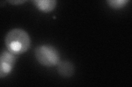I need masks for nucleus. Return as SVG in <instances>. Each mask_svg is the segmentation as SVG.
Here are the masks:
<instances>
[{
	"instance_id": "1",
	"label": "nucleus",
	"mask_w": 132,
	"mask_h": 87,
	"mask_svg": "<svg viewBox=\"0 0 132 87\" xmlns=\"http://www.w3.org/2000/svg\"><path fill=\"white\" fill-rule=\"evenodd\" d=\"M7 49L18 56L29 49L31 40L28 33L23 29L15 28L8 32L5 38Z\"/></svg>"
},
{
	"instance_id": "2",
	"label": "nucleus",
	"mask_w": 132,
	"mask_h": 87,
	"mask_svg": "<svg viewBox=\"0 0 132 87\" xmlns=\"http://www.w3.org/2000/svg\"><path fill=\"white\" fill-rule=\"evenodd\" d=\"M34 55L37 61L44 67H55L61 61L59 51L56 47L49 44L38 45L34 50Z\"/></svg>"
},
{
	"instance_id": "3",
	"label": "nucleus",
	"mask_w": 132,
	"mask_h": 87,
	"mask_svg": "<svg viewBox=\"0 0 132 87\" xmlns=\"http://www.w3.org/2000/svg\"><path fill=\"white\" fill-rule=\"evenodd\" d=\"M17 59V56L8 49H3L0 56V77L2 78L9 74Z\"/></svg>"
},
{
	"instance_id": "4",
	"label": "nucleus",
	"mask_w": 132,
	"mask_h": 87,
	"mask_svg": "<svg viewBox=\"0 0 132 87\" xmlns=\"http://www.w3.org/2000/svg\"><path fill=\"white\" fill-rule=\"evenodd\" d=\"M32 3L38 10L46 13L54 10L57 5L55 0H34Z\"/></svg>"
},
{
	"instance_id": "5",
	"label": "nucleus",
	"mask_w": 132,
	"mask_h": 87,
	"mask_svg": "<svg viewBox=\"0 0 132 87\" xmlns=\"http://www.w3.org/2000/svg\"><path fill=\"white\" fill-rule=\"evenodd\" d=\"M58 72L61 76L68 77L71 76L74 73V67L73 64L69 61H60L57 65Z\"/></svg>"
},
{
	"instance_id": "6",
	"label": "nucleus",
	"mask_w": 132,
	"mask_h": 87,
	"mask_svg": "<svg viewBox=\"0 0 132 87\" xmlns=\"http://www.w3.org/2000/svg\"><path fill=\"white\" fill-rule=\"evenodd\" d=\"M129 2V0H108L107 3L111 8L119 9L125 7Z\"/></svg>"
},
{
	"instance_id": "7",
	"label": "nucleus",
	"mask_w": 132,
	"mask_h": 87,
	"mask_svg": "<svg viewBox=\"0 0 132 87\" xmlns=\"http://www.w3.org/2000/svg\"><path fill=\"white\" fill-rule=\"evenodd\" d=\"M8 2L12 4V5H19L23 4L24 3L27 2V1H26V0H11V1H8Z\"/></svg>"
}]
</instances>
